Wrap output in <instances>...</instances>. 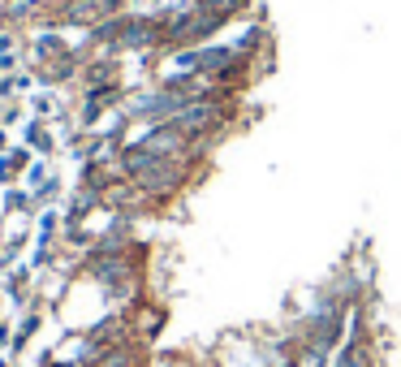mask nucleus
I'll return each instance as SVG.
<instances>
[{
	"mask_svg": "<svg viewBox=\"0 0 401 367\" xmlns=\"http://www.w3.org/2000/svg\"><path fill=\"white\" fill-rule=\"evenodd\" d=\"M112 100H117V87H104V91L87 95V121H95V117H100V108H104V104H112Z\"/></svg>",
	"mask_w": 401,
	"mask_h": 367,
	"instance_id": "obj_1",
	"label": "nucleus"
},
{
	"mask_svg": "<svg viewBox=\"0 0 401 367\" xmlns=\"http://www.w3.org/2000/svg\"><path fill=\"white\" fill-rule=\"evenodd\" d=\"M35 56L43 61V56H65V43H61L56 35H43V39H35Z\"/></svg>",
	"mask_w": 401,
	"mask_h": 367,
	"instance_id": "obj_2",
	"label": "nucleus"
},
{
	"mask_svg": "<svg viewBox=\"0 0 401 367\" xmlns=\"http://www.w3.org/2000/svg\"><path fill=\"white\" fill-rule=\"evenodd\" d=\"M22 138H26V143H35L39 151H52V138H47V130H43V125H26V130H22Z\"/></svg>",
	"mask_w": 401,
	"mask_h": 367,
	"instance_id": "obj_3",
	"label": "nucleus"
},
{
	"mask_svg": "<svg viewBox=\"0 0 401 367\" xmlns=\"http://www.w3.org/2000/svg\"><path fill=\"white\" fill-rule=\"evenodd\" d=\"M52 108H61V100H52V95H30V113L35 117H52Z\"/></svg>",
	"mask_w": 401,
	"mask_h": 367,
	"instance_id": "obj_4",
	"label": "nucleus"
},
{
	"mask_svg": "<svg viewBox=\"0 0 401 367\" xmlns=\"http://www.w3.org/2000/svg\"><path fill=\"white\" fill-rule=\"evenodd\" d=\"M0 147H5V134H0Z\"/></svg>",
	"mask_w": 401,
	"mask_h": 367,
	"instance_id": "obj_5",
	"label": "nucleus"
}]
</instances>
